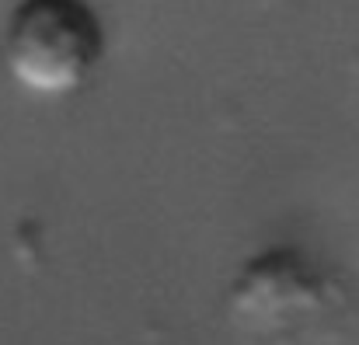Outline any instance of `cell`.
<instances>
[{
  "mask_svg": "<svg viewBox=\"0 0 359 345\" xmlns=\"http://www.w3.org/2000/svg\"><path fill=\"white\" fill-rule=\"evenodd\" d=\"M105 56V25L88 0H18L4 25V70L35 98L81 91Z\"/></svg>",
  "mask_w": 359,
  "mask_h": 345,
  "instance_id": "cell-1",
  "label": "cell"
},
{
  "mask_svg": "<svg viewBox=\"0 0 359 345\" xmlns=\"http://www.w3.org/2000/svg\"><path fill=\"white\" fill-rule=\"evenodd\" d=\"M328 279L300 251L272 248L255 255L231 286V304L241 325L279 332L328 307Z\"/></svg>",
  "mask_w": 359,
  "mask_h": 345,
  "instance_id": "cell-2",
  "label": "cell"
}]
</instances>
